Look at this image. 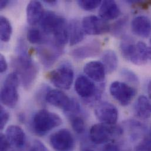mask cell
<instances>
[{
	"mask_svg": "<svg viewBox=\"0 0 151 151\" xmlns=\"http://www.w3.org/2000/svg\"><path fill=\"white\" fill-rule=\"evenodd\" d=\"M17 55L12 61V66L18 76L23 88L30 89L34 85L38 73V67L28 54L22 40H19L16 48Z\"/></svg>",
	"mask_w": 151,
	"mask_h": 151,
	"instance_id": "obj_1",
	"label": "cell"
},
{
	"mask_svg": "<svg viewBox=\"0 0 151 151\" xmlns=\"http://www.w3.org/2000/svg\"><path fill=\"white\" fill-rule=\"evenodd\" d=\"M63 123L61 117L57 114L45 109L38 111L32 121L34 132L39 136H44Z\"/></svg>",
	"mask_w": 151,
	"mask_h": 151,
	"instance_id": "obj_2",
	"label": "cell"
},
{
	"mask_svg": "<svg viewBox=\"0 0 151 151\" xmlns=\"http://www.w3.org/2000/svg\"><path fill=\"white\" fill-rule=\"evenodd\" d=\"M19 78L15 73L9 74L4 81L1 90V101L5 106L14 108L19 100Z\"/></svg>",
	"mask_w": 151,
	"mask_h": 151,
	"instance_id": "obj_3",
	"label": "cell"
},
{
	"mask_svg": "<svg viewBox=\"0 0 151 151\" xmlns=\"http://www.w3.org/2000/svg\"><path fill=\"white\" fill-rule=\"evenodd\" d=\"M47 76L56 87L68 90L73 83L74 73L72 67L69 64L64 63L49 73Z\"/></svg>",
	"mask_w": 151,
	"mask_h": 151,
	"instance_id": "obj_4",
	"label": "cell"
},
{
	"mask_svg": "<svg viewBox=\"0 0 151 151\" xmlns=\"http://www.w3.org/2000/svg\"><path fill=\"white\" fill-rule=\"evenodd\" d=\"M122 130L120 127L104 124L93 125L89 131L91 141L97 145L104 144L108 142L114 135H121Z\"/></svg>",
	"mask_w": 151,
	"mask_h": 151,
	"instance_id": "obj_5",
	"label": "cell"
},
{
	"mask_svg": "<svg viewBox=\"0 0 151 151\" xmlns=\"http://www.w3.org/2000/svg\"><path fill=\"white\" fill-rule=\"evenodd\" d=\"M111 96L122 106H127L137 94V90L127 83L120 81L112 82L109 88Z\"/></svg>",
	"mask_w": 151,
	"mask_h": 151,
	"instance_id": "obj_6",
	"label": "cell"
},
{
	"mask_svg": "<svg viewBox=\"0 0 151 151\" xmlns=\"http://www.w3.org/2000/svg\"><path fill=\"white\" fill-rule=\"evenodd\" d=\"M50 144L55 151H74L76 141L71 132L67 129H61L50 138Z\"/></svg>",
	"mask_w": 151,
	"mask_h": 151,
	"instance_id": "obj_7",
	"label": "cell"
},
{
	"mask_svg": "<svg viewBox=\"0 0 151 151\" xmlns=\"http://www.w3.org/2000/svg\"><path fill=\"white\" fill-rule=\"evenodd\" d=\"M75 90L76 93L82 98L91 100H97L101 95V90L96 87L95 83L89 78L83 76H79L75 82Z\"/></svg>",
	"mask_w": 151,
	"mask_h": 151,
	"instance_id": "obj_8",
	"label": "cell"
},
{
	"mask_svg": "<svg viewBox=\"0 0 151 151\" xmlns=\"http://www.w3.org/2000/svg\"><path fill=\"white\" fill-rule=\"evenodd\" d=\"M82 28L85 33L89 35H99L110 31L111 26L107 21L95 15H89L83 18Z\"/></svg>",
	"mask_w": 151,
	"mask_h": 151,
	"instance_id": "obj_9",
	"label": "cell"
},
{
	"mask_svg": "<svg viewBox=\"0 0 151 151\" xmlns=\"http://www.w3.org/2000/svg\"><path fill=\"white\" fill-rule=\"evenodd\" d=\"M94 112L98 119L104 124L114 125L118 119V111L116 107L108 102L98 104Z\"/></svg>",
	"mask_w": 151,
	"mask_h": 151,
	"instance_id": "obj_10",
	"label": "cell"
},
{
	"mask_svg": "<svg viewBox=\"0 0 151 151\" xmlns=\"http://www.w3.org/2000/svg\"><path fill=\"white\" fill-rule=\"evenodd\" d=\"M47 45L37 48V52L45 67H50L58 60L63 53V50L56 47L51 41H47Z\"/></svg>",
	"mask_w": 151,
	"mask_h": 151,
	"instance_id": "obj_11",
	"label": "cell"
},
{
	"mask_svg": "<svg viewBox=\"0 0 151 151\" xmlns=\"http://www.w3.org/2000/svg\"><path fill=\"white\" fill-rule=\"evenodd\" d=\"M45 99L48 103L63 109L65 113L69 111L73 102V99H71L65 92L59 89L48 91Z\"/></svg>",
	"mask_w": 151,
	"mask_h": 151,
	"instance_id": "obj_12",
	"label": "cell"
},
{
	"mask_svg": "<svg viewBox=\"0 0 151 151\" xmlns=\"http://www.w3.org/2000/svg\"><path fill=\"white\" fill-rule=\"evenodd\" d=\"M66 22L65 18L52 11L45 12L40 21L43 32L47 35H54L57 29Z\"/></svg>",
	"mask_w": 151,
	"mask_h": 151,
	"instance_id": "obj_13",
	"label": "cell"
},
{
	"mask_svg": "<svg viewBox=\"0 0 151 151\" xmlns=\"http://www.w3.org/2000/svg\"><path fill=\"white\" fill-rule=\"evenodd\" d=\"M120 50L122 55L127 61L138 65L145 64L138 53L137 44L131 38L123 39L120 45Z\"/></svg>",
	"mask_w": 151,
	"mask_h": 151,
	"instance_id": "obj_14",
	"label": "cell"
},
{
	"mask_svg": "<svg viewBox=\"0 0 151 151\" xmlns=\"http://www.w3.org/2000/svg\"><path fill=\"white\" fill-rule=\"evenodd\" d=\"M100 42L93 41L73 50L71 55L76 60H82L97 56L101 52Z\"/></svg>",
	"mask_w": 151,
	"mask_h": 151,
	"instance_id": "obj_15",
	"label": "cell"
},
{
	"mask_svg": "<svg viewBox=\"0 0 151 151\" xmlns=\"http://www.w3.org/2000/svg\"><path fill=\"white\" fill-rule=\"evenodd\" d=\"M5 136L15 149L22 150L25 146L27 138L24 130L18 125H10L5 131Z\"/></svg>",
	"mask_w": 151,
	"mask_h": 151,
	"instance_id": "obj_16",
	"label": "cell"
},
{
	"mask_svg": "<svg viewBox=\"0 0 151 151\" xmlns=\"http://www.w3.org/2000/svg\"><path fill=\"white\" fill-rule=\"evenodd\" d=\"M84 73L91 79L101 82L105 78L106 70L102 62L92 61L86 63L83 67Z\"/></svg>",
	"mask_w": 151,
	"mask_h": 151,
	"instance_id": "obj_17",
	"label": "cell"
},
{
	"mask_svg": "<svg viewBox=\"0 0 151 151\" xmlns=\"http://www.w3.org/2000/svg\"><path fill=\"white\" fill-rule=\"evenodd\" d=\"M131 29L135 35L147 38L151 32V21L145 16H138L132 20Z\"/></svg>",
	"mask_w": 151,
	"mask_h": 151,
	"instance_id": "obj_18",
	"label": "cell"
},
{
	"mask_svg": "<svg viewBox=\"0 0 151 151\" xmlns=\"http://www.w3.org/2000/svg\"><path fill=\"white\" fill-rule=\"evenodd\" d=\"M26 12L27 22L31 25L40 22L45 13L41 3L38 1H30L27 5Z\"/></svg>",
	"mask_w": 151,
	"mask_h": 151,
	"instance_id": "obj_19",
	"label": "cell"
},
{
	"mask_svg": "<svg viewBox=\"0 0 151 151\" xmlns=\"http://www.w3.org/2000/svg\"><path fill=\"white\" fill-rule=\"evenodd\" d=\"M121 14V10L116 2L112 0L102 1L99 10L100 18L105 21L117 18Z\"/></svg>",
	"mask_w": 151,
	"mask_h": 151,
	"instance_id": "obj_20",
	"label": "cell"
},
{
	"mask_svg": "<svg viewBox=\"0 0 151 151\" xmlns=\"http://www.w3.org/2000/svg\"><path fill=\"white\" fill-rule=\"evenodd\" d=\"M134 113L137 117L142 119H147L151 117V102L147 96H139L134 105Z\"/></svg>",
	"mask_w": 151,
	"mask_h": 151,
	"instance_id": "obj_21",
	"label": "cell"
},
{
	"mask_svg": "<svg viewBox=\"0 0 151 151\" xmlns=\"http://www.w3.org/2000/svg\"><path fill=\"white\" fill-rule=\"evenodd\" d=\"M69 42L70 46H74L81 42L84 38L85 32L82 24L78 19H72L68 24Z\"/></svg>",
	"mask_w": 151,
	"mask_h": 151,
	"instance_id": "obj_22",
	"label": "cell"
},
{
	"mask_svg": "<svg viewBox=\"0 0 151 151\" xmlns=\"http://www.w3.org/2000/svg\"><path fill=\"white\" fill-rule=\"evenodd\" d=\"M101 59L106 73L112 74L116 70L118 66V59L115 51L111 50L105 51L102 53Z\"/></svg>",
	"mask_w": 151,
	"mask_h": 151,
	"instance_id": "obj_23",
	"label": "cell"
},
{
	"mask_svg": "<svg viewBox=\"0 0 151 151\" xmlns=\"http://www.w3.org/2000/svg\"><path fill=\"white\" fill-rule=\"evenodd\" d=\"M12 28L10 21L6 17H0V37L1 40L4 42H8L11 37Z\"/></svg>",
	"mask_w": 151,
	"mask_h": 151,
	"instance_id": "obj_24",
	"label": "cell"
},
{
	"mask_svg": "<svg viewBox=\"0 0 151 151\" xmlns=\"http://www.w3.org/2000/svg\"><path fill=\"white\" fill-rule=\"evenodd\" d=\"M128 22V17L127 16H125L117 20L111 27L110 31L112 34L116 37L122 36L125 31Z\"/></svg>",
	"mask_w": 151,
	"mask_h": 151,
	"instance_id": "obj_25",
	"label": "cell"
},
{
	"mask_svg": "<svg viewBox=\"0 0 151 151\" xmlns=\"http://www.w3.org/2000/svg\"><path fill=\"white\" fill-rule=\"evenodd\" d=\"M27 38L28 41L33 44L45 43L48 41L40 30L34 28H31L28 31Z\"/></svg>",
	"mask_w": 151,
	"mask_h": 151,
	"instance_id": "obj_26",
	"label": "cell"
},
{
	"mask_svg": "<svg viewBox=\"0 0 151 151\" xmlns=\"http://www.w3.org/2000/svg\"><path fill=\"white\" fill-rule=\"evenodd\" d=\"M69 117L74 131L78 134H83L85 131V124L83 119L78 115H72Z\"/></svg>",
	"mask_w": 151,
	"mask_h": 151,
	"instance_id": "obj_27",
	"label": "cell"
},
{
	"mask_svg": "<svg viewBox=\"0 0 151 151\" xmlns=\"http://www.w3.org/2000/svg\"><path fill=\"white\" fill-rule=\"evenodd\" d=\"M138 53L142 60L146 64L148 60H151V47L148 46L145 42L139 41L137 43Z\"/></svg>",
	"mask_w": 151,
	"mask_h": 151,
	"instance_id": "obj_28",
	"label": "cell"
},
{
	"mask_svg": "<svg viewBox=\"0 0 151 151\" xmlns=\"http://www.w3.org/2000/svg\"><path fill=\"white\" fill-rule=\"evenodd\" d=\"M77 3L82 9L85 11H92L101 6L102 1L99 0H79Z\"/></svg>",
	"mask_w": 151,
	"mask_h": 151,
	"instance_id": "obj_29",
	"label": "cell"
},
{
	"mask_svg": "<svg viewBox=\"0 0 151 151\" xmlns=\"http://www.w3.org/2000/svg\"><path fill=\"white\" fill-rule=\"evenodd\" d=\"M136 151H151V136L145 137L135 147Z\"/></svg>",
	"mask_w": 151,
	"mask_h": 151,
	"instance_id": "obj_30",
	"label": "cell"
},
{
	"mask_svg": "<svg viewBox=\"0 0 151 151\" xmlns=\"http://www.w3.org/2000/svg\"><path fill=\"white\" fill-rule=\"evenodd\" d=\"M9 119V114L8 111L2 106L0 108V128L1 130L4 129Z\"/></svg>",
	"mask_w": 151,
	"mask_h": 151,
	"instance_id": "obj_31",
	"label": "cell"
},
{
	"mask_svg": "<svg viewBox=\"0 0 151 151\" xmlns=\"http://www.w3.org/2000/svg\"><path fill=\"white\" fill-rule=\"evenodd\" d=\"M15 151L14 148L11 145L10 142L7 139L5 134H1V151Z\"/></svg>",
	"mask_w": 151,
	"mask_h": 151,
	"instance_id": "obj_32",
	"label": "cell"
},
{
	"mask_svg": "<svg viewBox=\"0 0 151 151\" xmlns=\"http://www.w3.org/2000/svg\"><path fill=\"white\" fill-rule=\"evenodd\" d=\"M29 151H50L47 147L40 141L35 139L34 140L30 147Z\"/></svg>",
	"mask_w": 151,
	"mask_h": 151,
	"instance_id": "obj_33",
	"label": "cell"
},
{
	"mask_svg": "<svg viewBox=\"0 0 151 151\" xmlns=\"http://www.w3.org/2000/svg\"><path fill=\"white\" fill-rule=\"evenodd\" d=\"M122 76H124L129 81L131 82H137L138 78L137 76L131 71H129L128 70H124L122 71Z\"/></svg>",
	"mask_w": 151,
	"mask_h": 151,
	"instance_id": "obj_34",
	"label": "cell"
},
{
	"mask_svg": "<svg viewBox=\"0 0 151 151\" xmlns=\"http://www.w3.org/2000/svg\"><path fill=\"white\" fill-rule=\"evenodd\" d=\"M8 69V64L6 59L2 54L0 55V73H4Z\"/></svg>",
	"mask_w": 151,
	"mask_h": 151,
	"instance_id": "obj_35",
	"label": "cell"
},
{
	"mask_svg": "<svg viewBox=\"0 0 151 151\" xmlns=\"http://www.w3.org/2000/svg\"><path fill=\"white\" fill-rule=\"evenodd\" d=\"M135 4L139 6L141 8L144 9H147L151 6V1H134Z\"/></svg>",
	"mask_w": 151,
	"mask_h": 151,
	"instance_id": "obj_36",
	"label": "cell"
},
{
	"mask_svg": "<svg viewBox=\"0 0 151 151\" xmlns=\"http://www.w3.org/2000/svg\"><path fill=\"white\" fill-rule=\"evenodd\" d=\"M104 151H121V150L117 145L112 144H108L105 146Z\"/></svg>",
	"mask_w": 151,
	"mask_h": 151,
	"instance_id": "obj_37",
	"label": "cell"
},
{
	"mask_svg": "<svg viewBox=\"0 0 151 151\" xmlns=\"http://www.w3.org/2000/svg\"><path fill=\"white\" fill-rule=\"evenodd\" d=\"M9 3V1H0V8L1 9H2L4 8H5L8 4Z\"/></svg>",
	"mask_w": 151,
	"mask_h": 151,
	"instance_id": "obj_38",
	"label": "cell"
},
{
	"mask_svg": "<svg viewBox=\"0 0 151 151\" xmlns=\"http://www.w3.org/2000/svg\"><path fill=\"white\" fill-rule=\"evenodd\" d=\"M44 2H45L46 4H50V5H55L57 3V1L55 0H45L44 1Z\"/></svg>",
	"mask_w": 151,
	"mask_h": 151,
	"instance_id": "obj_39",
	"label": "cell"
},
{
	"mask_svg": "<svg viewBox=\"0 0 151 151\" xmlns=\"http://www.w3.org/2000/svg\"><path fill=\"white\" fill-rule=\"evenodd\" d=\"M148 95H149V98L151 99V81L148 84Z\"/></svg>",
	"mask_w": 151,
	"mask_h": 151,
	"instance_id": "obj_40",
	"label": "cell"
},
{
	"mask_svg": "<svg viewBox=\"0 0 151 151\" xmlns=\"http://www.w3.org/2000/svg\"><path fill=\"white\" fill-rule=\"evenodd\" d=\"M82 151H95L92 150H91V149H89V148H85L83 149Z\"/></svg>",
	"mask_w": 151,
	"mask_h": 151,
	"instance_id": "obj_41",
	"label": "cell"
},
{
	"mask_svg": "<svg viewBox=\"0 0 151 151\" xmlns=\"http://www.w3.org/2000/svg\"><path fill=\"white\" fill-rule=\"evenodd\" d=\"M150 41H151V40H150Z\"/></svg>",
	"mask_w": 151,
	"mask_h": 151,
	"instance_id": "obj_42",
	"label": "cell"
}]
</instances>
